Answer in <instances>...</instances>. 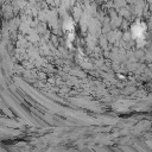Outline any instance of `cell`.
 <instances>
[{
	"instance_id": "6da1fadb",
	"label": "cell",
	"mask_w": 152,
	"mask_h": 152,
	"mask_svg": "<svg viewBox=\"0 0 152 152\" xmlns=\"http://www.w3.org/2000/svg\"><path fill=\"white\" fill-rule=\"evenodd\" d=\"M145 31H146V27L144 24H135L133 27H132V32H133V36L135 37L137 40H139V43H142L144 42V37H145Z\"/></svg>"
}]
</instances>
